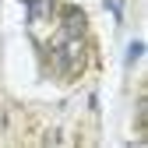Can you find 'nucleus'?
I'll return each instance as SVG.
<instances>
[{
	"label": "nucleus",
	"instance_id": "nucleus-4",
	"mask_svg": "<svg viewBox=\"0 0 148 148\" xmlns=\"http://www.w3.org/2000/svg\"><path fill=\"white\" fill-rule=\"evenodd\" d=\"M141 42H131V49H127V64H138V57H141Z\"/></svg>",
	"mask_w": 148,
	"mask_h": 148
},
{
	"label": "nucleus",
	"instance_id": "nucleus-3",
	"mask_svg": "<svg viewBox=\"0 0 148 148\" xmlns=\"http://www.w3.org/2000/svg\"><path fill=\"white\" fill-rule=\"evenodd\" d=\"M106 7L113 11V18H116V21L123 18V0H106Z\"/></svg>",
	"mask_w": 148,
	"mask_h": 148
},
{
	"label": "nucleus",
	"instance_id": "nucleus-2",
	"mask_svg": "<svg viewBox=\"0 0 148 148\" xmlns=\"http://www.w3.org/2000/svg\"><path fill=\"white\" fill-rule=\"evenodd\" d=\"M64 35H85V14L78 11V7H67L64 11V28H60Z\"/></svg>",
	"mask_w": 148,
	"mask_h": 148
},
{
	"label": "nucleus",
	"instance_id": "nucleus-1",
	"mask_svg": "<svg viewBox=\"0 0 148 148\" xmlns=\"http://www.w3.org/2000/svg\"><path fill=\"white\" fill-rule=\"evenodd\" d=\"M57 14V0H32V7H28V21L32 25H42L46 18Z\"/></svg>",
	"mask_w": 148,
	"mask_h": 148
}]
</instances>
